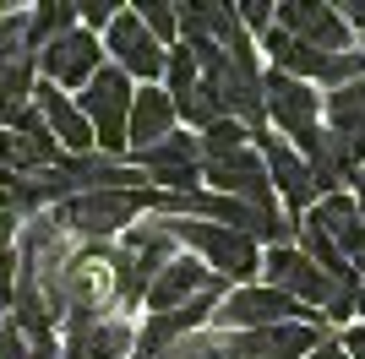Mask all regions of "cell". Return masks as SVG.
Instances as JSON below:
<instances>
[{
	"label": "cell",
	"instance_id": "cell-1",
	"mask_svg": "<svg viewBox=\"0 0 365 359\" xmlns=\"http://www.w3.org/2000/svg\"><path fill=\"white\" fill-rule=\"evenodd\" d=\"M158 207V191H88V196H71L55 207V224L66 234H88V239H104L115 229H125L137 212H153Z\"/></svg>",
	"mask_w": 365,
	"mask_h": 359
},
{
	"label": "cell",
	"instance_id": "cell-2",
	"mask_svg": "<svg viewBox=\"0 0 365 359\" xmlns=\"http://www.w3.org/2000/svg\"><path fill=\"white\" fill-rule=\"evenodd\" d=\"M164 229L175 239H185L191 251L202 256V267L218 272V278H251L262 267L257 256V239L240 234V229H224V224H202V218H164Z\"/></svg>",
	"mask_w": 365,
	"mask_h": 359
},
{
	"label": "cell",
	"instance_id": "cell-3",
	"mask_svg": "<svg viewBox=\"0 0 365 359\" xmlns=\"http://www.w3.org/2000/svg\"><path fill=\"white\" fill-rule=\"evenodd\" d=\"M169 261H175V234H169L164 224L131 229V234H125V245L109 256V272H115V299H120V305L148 299L153 278H158Z\"/></svg>",
	"mask_w": 365,
	"mask_h": 359
},
{
	"label": "cell",
	"instance_id": "cell-4",
	"mask_svg": "<svg viewBox=\"0 0 365 359\" xmlns=\"http://www.w3.org/2000/svg\"><path fill=\"white\" fill-rule=\"evenodd\" d=\"M131 76L120 71V66H104V71L93 76L88 88H82V98H76V109L88 115L93 125V142L115 158V152H125V125H131Z\"/></svg>",
	"mask_w": 365,
	"mask_h": 359
},
{
	"label": "cell",
	"instance_id": "cell-5",
	"mask_svg": "<svg viewBox=\"0 0 365 359\" xmlns=\"http://www.w3.org/2000/svg\"><path fill=\"white\" fill-rule=\"evenodd\" d=\"M218 327L229 332H257V327H284V321H317V311H305V305H294L289 294H278V288L267 283H251V288H229L224 299H218L213 311Z\"/></svg>",
	"mask_w": 365,
	"mask_h": 359
},
{
	"label": "cell",
	"instance_id": "cell-6",
	"mask_svg": "<svg viewBox=\"0 0 365 359\" xmlns=\"http://www.w3.org/2000/svg\"><path fill=\"white\" fill-rule=\"evenodd\" d=\"M262 272H267V288L289 294L294 305H333V299L344 294V288H338L305 251H294V245H273V251L262 256Z\"/></svg>",
	"mask_w": 365,
	"mask_h": 359
},
{
	"label": "cell",
	"instance_id": "cell-7",
	"mask_svg": "<svg viewBox=\"0 0 365 359\" xmlns=\"http://www.w3.org/2000/svg\"><path fill=\"white\" fill-rule=\"evenodd\" d=\"M202 180H207L218 196H235V202H245V207H257V212H278V202H273V180H267V164H262V152H257V147L202 164Z\"/></svg>",
	"mask_w": 365,
	"mask_h": 359
},
{
	"label": "cell",
	"instance_id": "cell-8",
	"mask_svg": "<svg viewBox=\"0 0 365 359\" xmlns=\"http://www.w3.org/2000/svg\"><path fill=\"white\" fill-rule=\"evenodd\" d=\"M322 338H327V327H322V321L257 327V332H235V338L224 343V359H311Z\"/></svg>",
	"mask_w": 365,
	"mask_h": 359
},
{
	"label": "cell",
	"instance_id": "cell-9",
	"mask_svg": "<svg viewBox=\"0 0 365 359\" xmlns=\"http://www.w3.org/2000/svg\"><path fill=\"white\" fill-rule=\"evenodd\" d=\"M38 66H44V82L49 88H88L93 76L104 71V44H98V33H88L82 22H76L66 38H55V44L38 55Z\"/></svg>",
	"mask_w": 365,
	"mask_h": 359
},
{
	"label": "cell",
	"instance_id": "cell-10",
	"mask_svg": "<svg viewBox=\"0 0 365 359\" xmlns=\"http://www.w3.org/2000/svg\"><path fill=\"white\" fill-rule=\"evenodd\" d=\"M257 152H262V164H267L273 196H284V207H289V212H311V207L322 202L311 164H305L289 142H278V136H262V131H257Z\"/></svg>",
	"mask_w": 365,
	"mask_h": 359
},
{
	"label": "cell",
	"instance_id": "cell-11",
	"mask_svg": "<svg viewBox=\"0 0 365 359\" xmlns=\"http://www.w3.org/2000/svg\"><path fill=\"white\" fill-rule=\"evenodd\" d=\"M104 44H109V55H115V66H120L125 76H148L153 82V76H164V66H169V49L142 28L137 11H115Z\"/></svg>",
	"mask_w": 365,
	"mask_h": 359
},
{
	"label": "cell",
	"instance_id": "cell-12",
	"mask_svg": "<svg viewBox=\"0 0 365 359\" xmlns=\"http://www.w3.org/2000/svg\"><path fill=\"white\" fill-rule=\"evenodd\" d=\"M262 104H267V115H273V125L284 136H311L317 131V120H322V104H317V93L305 88V82H294V76L284 71H267L262 76Z\"/></svg>",
	"mask_w": 365,
	"mask_h": 359
},
{
	"label": "cell",
	"instance_id": "cell-13",
	"mask_svg": "<svg viewBox=\"0 0 365 359\" xmlns=\"http://www.w3.org/2000/svg\"><path fill=\"white\" fill-rule=\"evenodd\" d=\"M273 22L289 33L294 44L317 49V55H349V22L333 6H278Z\"/></svg>",
	"mask_w": 365,
	"mask_h": 359
},
{
	"label": "cell",
	"instance_id": "cell-14",
	"mask_svg": "<svg viewBox=\"0 0 365 359\" xmlns=\"http://www.w3.org/2000/svg\"><path fill=\"white\" fill-rule=\"evenodd\" d=\"M33 109L44 115V125H49V136L61 142V152L66 158H88L98 142H93V125H88V115L66 98L61 88H49V82H38L33 88Z\"/></svg>",
	"mask_w": 365,
	"mask_h": 359
},
{
	"label": "cell",
	"instance_id": "cell-15",
	"mask_svg": "<svg viewBox=\"0 0 365 359\" xmlns=\"http://www.w3.org/2000/svg\"><path fill=\"white\" fill-rule=\"evenodd\" d=\"M305 218H311L322 234L333 239L344 261H354V272H365V212H360V202H354V196H322Z\"/></svg>",
	"mask_w": 365,
	"mask_h": 359
},
{
	"label": "cell",
	"instance_id": "cell-16",
	"mask_svg": "<svg viewBox=\"0 0 365 359\" xmlns=\"http://www.w3.org/2000/svg\"><path fill=\"white\" fill-rule=\"evenodd\" d=\"M213 283H224V278H213V272L202 267L197 256H175L158 278H153L148 288V311L153 316H169V311H180V305H191L197 294H207Z\"/></svg>",
	"mask_w": 365,
	"mask_h": 359
},
{
	"label": "cell",
	"instance_id": "cell-17",
	"mask_svg": "<svg viewBox=\"0 0 365 359\" xmlns=\"http://www.w3.org/2000/svg\"><path fill=\"white\" fill-rule=\"evenodd\" d=\"M175 98L164 88H142L131 98V125H125V147L131 152H153L164 136H175Z\"/></svg>",
	"mask_w": 365,
	"mask_h": 359
},
{
	"label": "cell",
	"instance_id": "cell-18",
	"mask_svg": "<svg viewBox=\"0 0 365 359\" xmlns=\"http://www.w3.org/2000/svg\"><path fill=\"white\" fill-rule=\"evenodd\" d=\"M327 125H333L338 142H349L365 158V76L349 82V88H338V93H327Z\"/></svg>",
	"mask_w": 365,
	"mask_h": 359
},
{
	"label": "cell",
	"instance_id": "cell-19",
	"mask_svg": "<svg viewBox=\"0 0 365 359\" xmlns=\"http://www.w3.org/2000/svg\"><path fill=\"white\" fill-rule=\"evenodd\" d=\"M76 28V6H38V11L28 16V49H38L44 55L55 38H66V33Z\"/></svg>",
	"mask_w": 365,
	"mask_h": 359
},
{
	"label": "cell",
	"instance_id": "cell-20",
	"mask_svg": "<svg viewBox=\"0 0 365 359\" xmlns=\"http://www.w3.org/2000/svg\"><path fill=\"white\" fill-rule=\"evenodd\" d=\"M245 125L240 120H213L207 131L197 136V147H202V164H213V158H229V152H245Z\"/></svg>",
	"mask_w": 365,
	"mask_h": 359
},
{
	"label": "cell",
	"instance_id": "cell-21",
	"mask_svg": "<svg viewBox=\"0 0 365 359\" xmlns=\"http://www.w3.org/2000/svg\"><path fill=\"white\" fill-rule=\"evenodd\" d=\"M28 60V11H0V71Z\"/></svg>",
	"mask_w": 365,
	"mask_h": 359
},
{
	"label": "cell",
	"instance_id": "cell-22",
	"mask_svg": "<svg viewBox=\"0 0 365 359\" xmlns=\"http://www.w3.org/2000/svg\"><path fill=\"white\" fill-rule=\"evenodd\" d=\"M137 16H142V28H148L164 49L180 44V6H142Z\"/></svg>",
	"mask_w": 365,
	"mask_h": 359
},
{
	"label": "cell",
	"instance_id": "cell-23",
	"mask_svg": "<svg viewBox=\"0 0 365 359\" xmlns=\"http://www.w3.org/2000/svg\"><path fill=\"white\" fill-rule=\"evenodd\" d=\"M235 16H240V28L245 33H273V6H262V0H251V6H235Z\"/></svg>",
	"mask_w": 365,
	"mask_h": 359
},
{
	"label": "cell",
	"instance_id": "cell-24",
	"mask_svg": "<svg viewBox=\"0 0 365 359\" xmlns=\"http://www.w3.org/2000/svg\"><path fill=\"white\" fill-rule=\"evenodd\" d=\"M11 180H16V136L0 131V185H6V196H11Z\"/></svg>",
	"mask_w": 365,
	"mask_h": 359
},
{
	"label": "cell",
	"instance_id": "cell-25",
	"mask_svg": "<svg viewBox=\"0 0 365 359\" xmlns=\"http://www.w3.org/2000/svg\"><path fill=\"white\" fill-rule=\"evenodd\" d=\"M0 359H33L28 338H22L16 327H0Z\"/></svg>",
	"mask_w": 365,
	"mask_h": 359
},
{
	"label": "cell",
	"instance_id": "cell-26",
	"mask_svg": "<svg viewBox=\"0 0 365 359\" xmlns=\"http://www.w3.org/2000/svg\"><path fill=\"white\" fill-rule=\"evenodd\" d=\"M16 224H22V218H16L11 207H0V251H11V245H16Z\"/></svg>",
	"mask_w": 365,
	"mask_h": 359
},
{
	"label": "cell",
	"instance_id": "cell-27",
	"mask_svg": "<svg viewBox=\"0 0 365 359\" xmlns=\"http://www.w3.org/2000/svg\"><path fill=\"white\" fill-rule=\"evenodd\" d=\"M344 354H349V359H365V327H349V332H344Z\"/></svg>",
	"mask_w": 365,
	"mask_h": 359
},
{
	"label": "cell",
	"instance_id": "cell-28",
	"mask_svg": "<svg viewBox=\"0 0 365 359\" xmlns=\"http://www.w3.org/2000/svg\"><path fill=\"white\" fill-rule=\"evenodd\" d=\"M338 16H344L349 28H365V0H349V6H344V11H338Z\"/></svg>",
	"mask_w": 365,
	"mask_h": 359
},
{
	"label": "cell",
	"instance_id": "cell-29",
	"mask_svg": "<svg viewBox=\"0 0 365 359\" xmlns=\"http://www.w3.org/2000/svg\"><path fill=\"white\" fill-rule=\"evenodd\" d=\"M311 359H349V354H344V343H333V338H322V343H317V354H311Z\"/></svg>",
	"mask_w": 365,
	"mask_h": 359
},
{
	"label": "cell",
	"instance_id": "cell-30",
	"mask_svg": "<svg viewBox=\"0 0 365 359\" xmlns=\"http://www.w3.org/2000/svg\"><path fill=\"white\" fill-rule=\"evenodd\" d=\"M360 212H365V169H360Z\"/></svg>",
	"mask_w": 365,
	"mask_h": 359
},
{
	"label": "cell",
	"instance_id": "cell-31",
	"mask_svg": "<svg viewBox=\"0 0 365 359\" xmlns=\"http://www.w3.org/2000/svg\"><path fill=\"white\" fill-rule=\"evenodd\" d=\"M0 207H11V196H6V191H0Z\"/></svg>",
	"mask_w": 365,
	"mask_h": 359
},
{
	"label": "cell",
	"instance_id": "cell-32",
	"mask_svg": "<svg viewBox=\"0 0 365 359\" xmlns=\"http://www.w3.org/2000/svg\"><path fill=\"white\" fill-rule=\"evenodd\" d=\"M360 311H365V288H360Z\"/></svg>",
	"mask_w": 365,
	"mask_h": 359
}]
</instances>
